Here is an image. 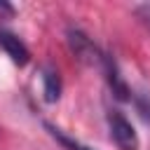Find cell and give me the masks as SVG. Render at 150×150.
<instances>
[{
    "mask_svg": "<svg viewBox=\"0 0 150 150\" xmlns=\"http://www.w3.org/2000/svg\"><path fill=\"white\" fill-rule=\"evenodd\" d=\"M108 129H110V141L117 145V150H138L136 129L120 110L108 112Z\"/></svg>",
    "mask_w": 150,
    "mask_h": 150,
    "instance_id": "cell-1",
    "label": "cell"
},
{
    "mask_svg": "<svg viewBox=\"0 0 150 150\" xmlns=\"http://www.w3.org/2000/svg\"><path fill=\"white\" fill-rule=\"evenodd\" d=\"M0 47L7 52V56L14 61V63H19V66H23V63H28V49H26V45L14 35V33H9V30H5V28H0Z\"/></svg>",
    "mask_w": 150,
    "mask_h": 150,
    "instance_id": "cell-2",
    "label": "cell"
},
{
    "mask_svg": "<svg viewBox=\"0 0 150 150\" xmlns=\"http://www.w3.org/2000/svg\"><path fill=\"white\" fill-rule=\"evenodd\" d=\"M42 82H45V87H42L45 98H47L49 103H52V101H56V98H59V91H61L59 73H54V70H45V73H42Z\"/></svg>",
    "mask_w": 150,
    "mask_h": 150,
    "instance_id": "cell-3",
    "label": "cell"
},
{
    "mask_svg": "<svg viewBox=\"0 0 150 150\" xmlns=\"http://www.w3.org/2000/svg\"><path fill=\"white\" fill-rule=\"evenodd\" d=\"M134 105L138 110V115L150 124V91H141L134 96Z\"/></svg>",
    "mask_w": 150,
    "mask_h": 150,
    "instance_id": "cell-4",
    "label": "cell"
},
{
    "mask_svg": "<svg viewBox=\"0 0 150 150\" xmlns=\"http://www.w3.org/2000/svg\"><path fill=\"white\" fill-rule=\"evenodd\" d=\"M49 129H52V134H54V138H59V141H61V143H63V145H66L68 150H91V148H87V145H82L80 141H73L70 136H66V134H61V131H59V129H54V127H49Z\"/></svg>",
    "mask_w": 150,
    "mask_h": 150,
    "instance_id": "cell-5",
    "label": "cell"
},
{
    "mask_svg": "<svg viewBox=\"0 0 150 150\" xmlns=\"http://www.w3.org/2000/svg\"><path fill=\"white\" fill-rule=\"evenodd\" d=\"M136 12L141 14V19H143V21L148 23V28H150V5H138Z\"/></svg>",
    "mask_w": 150,
    "mask_h": 150,
    "instance_id": "cell-6",
    "label": "cell"
}]
</instances>
